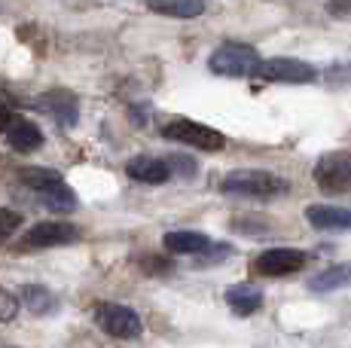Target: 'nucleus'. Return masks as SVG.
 I'll return each instance as SVG.
<instances>
[{"label":"nucleus","mask_w":351,"mask_h":348,"mask_svg":"<svg viewBox=\"0 0 351 348\" xmlns=\"http://www.w3.org/2000/svg\"><path fill=\"white\" fill-rule=\"evenodd\" d=\"M165 165L171 169V174H174V169H180V174H186V177H193L195 174V162L193 159H186V156H168Z\"/></svg>","instance_id":"4be33fe9"},{"label":"nucleus","mask_w":351,"mask_h":348,"mask_svg":"<svg viewBox=\"0 0 351 348\" xmlns=\"http://www.w3.org/2000/svg\"><path fill=\"white\" fill-rule=\"evenodd\" d=\"M150 10L171 18H195L205 12V3L202 0H153Z\"/></svg>","instance_id":"f3484780"},{"label":"nucleus","mask_w":351,"mask_h":348,"mask_svg":"<svg viewBox=\"0 0 351 348\" xmlns=\"http://www.w3.org/2000/svg\"><path fill=\"white\" fill-rule=\"evenodd\" d=\"M263 58L256 55L254 46L247 43H223L211 58H208V68L220 77H254L260 68Z\"/></svg>","instance_id":"f03ea898"},{"label":"nucleus","mask_w":351,"mask_h":348,"mask_svg":"<svg viewBox=\"0 0 351 348\" xmlns=\"http://www.w3.org/2000/svg\"><path fill=\"white\" fill-rule=\"evenodd\" d=\"M95 321L107 336H117V339H134L144 330L141 314L134 309H128V306H119V303H101L95 309Z\"/></svg>","instance_id":"39448f33"},{"label":"nucleus","mask_w":351,"mask_h":348,"mask_svg":"<svg viewBox=\"0 0 351 348\" xmlns=\"http://www.w3.org/2000/svg\"><path fill=\"white\" fill-rule=\"evenodd\" d=\"M22 184L31 186V190H37L40 196L49 190H56V186H62V174L52 171V169H37V165H31V169H22Z\"/></svg>","instance_id":"a211bd4d"},{"label":"nucleus","mask_w":351,"mask_h":348,"mask_svg":"<svg viewBox=\"0 0 351 348\" xmlns=\"http://www.w3.org/2000/svg\"><path fill=\"white\" fill-rule=\"evenodd\" d=\"M302 266H306V253L296 251V247H269V251H263L260 257L254 260V269L269 278L300 272Z\"/></svg>","instance_id":"6e6552de"},{"label":"nucleus","mask_w":351,"mask_h":348,"mask_svg":"<svg viewBox=\"0 0 351 348\" xmlns=\"http://www.w3.org/2000/svg\"><path fill=\"white\" fill-rule=\"evenodd\" d=\"M22 303L34 314H52L58 309V297L43 284H25L22 287Z\"/></svg>","instance_id":"dca6fc26"},{"label":"nucleus","mask_w":351,"mask_h":348,"mask_svg":"<svg viewBox=\"0 0 351 348\" xmlns=\"http://www.w3.org/2000/svg\"><path fill=\"white\" fill-rule=\"evenodd\" d=\"M306 220L315 229H351V211L336 205H308Z\"/></svg>","instance_id":"9b49d317"},{"label":"nucleus","mask_w":351,"mask_h":348,"mask_svg":"<svg viewBox=\"0 0 351 348\" xmlns=\"http://www.w3.org/2000/svg\"><path fill=\"white\" fill-rule=\"evenodd\" d=\"M22 226V214L19 211H10V208H0V245L10 242L12 232Z\"/></svg>","instance_id":"aec40b11"},{"label":"nucleus","mask_w":351,"mask_h":348,"mask_svg":"<svg viewBox=\"0 0 351 348\" xmlns=\"http://www.w3.org/2000/svg\"><path fill=\"white\" fill-rule=\"evenodd\" d=\"M43 205L49 211H58V214H67V211H73L77 208V196H73V190L67 184L62 186H56V190H49V192H43Z\"/></svg>","instance_id":"6ab92c4d"},{"label":"nucleus","mask_w":351,"mask_h":348,"mask_svg":"<svg viewBox=\"0 0 351 348\" xmlns=\"http://www.w3.org/2000/svg\"><path fill=\"white\" fill-rule=\"evenodd\" d=\"M226 306L232 309L235 314H241V318H247V314L260 312L263 306V293L256 290L254 284H232L226 290Z\"/></svg>","instance_id":"4468645a"},{"label":"nucleus","mask_w":351,"mask_h":348,"mask_svg":"<svg viewBox=\"0 0 351 348\" xmlns=\"http://www.w3.org/2000/svg\"><path fill=\"white\" fill-rule=\"evenodd\" d=\"M80 238V229L67 220H46V223L31 226L22 236L25 251H43V247H58V245H71Z\"/></svg>","instance_id":"423d86ee"},{"label":"nucleus","mask_w":351,"mask_h":348,"mask_svg":"<svg viewBox=\"0 0 351 348\" xmlns=\"http://www.w3.org/2000/svg\"><path fill=\"white\" fill-rule=\"evenodd\" d=\"M125 174L132 180H141V184H165L171 177V169L165 165V159H153V156H134L132 162L125 165Z\"/></svg>","instance_id":"9d476101"},{"label":"nucleus","mask_w":351,"mask_h":348,"mask_svg":"<svg viewBox=\"0 0 351 348\" xmlns=\"http://www.w3.org/2000/svg\"><path fill=\"white\" fill-rule=\"evenodd\" d=\"M312 177L324 192H351V150L324 153L315 162Z\"/></svg>","instance_id":"7ed1b4c3"},{"label":"nucleus","mask_w":351,"mask_h":348,"mask_svg":"<svg viewBox=\"0 0 351 348\" xmlns=\"http://www.w3.org/2000/svg\"><path fill=\"white\" fill-rule=\"evenodd\" d=\"M220 190L226 196H245V199H275L281 192L290 190V184L285 177L272 171H263V169H241V171H232L223 177Z\"/></svg>","instance_id":"f257e3e1"},{"label":"nucleus","mask_w":351,"mask_h":348,"mask_svg":"<svg viewBox=\"0 0 351 348\" xmlns=\"http://www.w3.org/2000/svg\"><path fill=\"white\" fill-rule=\"evenodd\" d=\"M40 110L49 113L52 119H58V125H73L80 119V101L73 92L67 89H52L40 98Z\"/></svg>","instance_id":"1a4fd4ad"},{"label":"nucleus","mask_w":351,"mask_h":348,"mask_svg":"<svg viewBox=\"0 0 351 348\" xmlns=\"http://www.w3.org/2000/svg\"><path fill=\"white\" fill-rule=\"evenodd\" d=\"M162 135L168 140H178L184 147H195V150H223L226 147V138L220 135L217 129H208L202 123H193V119H171V123L162 129Z\"/></svg>","instance_id":"20e7f679"},{"label":"nucleus","mask_w":351,"mask_h":348,"mask_svg":"<svg viewBox=\"0 0 351 348\" xmlns=\"http://www.w3.org/2000/svg\"><path fill=\"white\" fill-rule=\"evenodd\" d=\"M10 125H12V116H10V110H6V107L0 104V132H10Z\"/></svg>","instance_id":"b1692460"},{"label":"nucleus","mask_w":351,"mask_h":348,"mask_svg":"<svg viewBox=\"0 0 351 348\" xmlns=\"http://www.w3.org/2000/svg\"><path fill=\"white\" fill-rule=\"evenodd\" d=\"M330 16H351V3H330Z\"/></svg>","instance_id":"5701e85b"},{"label":"nucleus","mask_w":351,"mask_h":348,"mask_svg":"<svg viewBox=\"0 0 351 348\" xmlns=\"http://www.w3.org/2000/svg\"><path fill=\"white\" fill-rule=\"evenodd\" d=\"M19 312V299L16 293H10L6 287H0V324H6V321H12Z\"/></svg>","instance_id":"412c9836"},{"label":"nucleus","mask_w":351,"mask_h":348,"mask_svg":"<svg viewBox=\"0 0 351 348\" xmlns=\"http://www.w3.org/2000/svg\"><path fill=\"white\" fill-rule=\"evenodd\" d=\"M6 138H10L12 150H19V153H31V150H40V147H43V132H40L31 119H22V116L12 119Z\"/></svg>","instance_id":"f8f14e48"},{"label":"nucleus","mask_w":351,"mask_h":348,"mask_svg":"<svg viewBox=\"0 0 351 348\" xmlns=\"http://www.w3.org/2000/svg\"><path fill=\"white\" fill-rule=\"evenodd\" d=\"M162 245H165L171 253H208L214 242L208 236H202V232L180 229V232H165Z\"/></svg>","instance_id":"ddd939ff"},{"label":"nucleus","mask_w":351,"mask_h":348,"mask_svg":"<svg viewBox=\"0 0 351 348\" xmlns=\"http://www.w3.org/2000/svg\"><path fill=\"white\" fill-rule=\"evenodd\" d=\"M351 284V263H336L330 269H321L318 275L308 281V290L315 293H330V290H339V287Z\"/></svg>","instance_id":"2eb2a0df"},{"label":"nucleus","mask_w":351,"mask_h":348,"mask_svg":"<svg viewBox=\"0 0 351 348\" xmlns=\"http://www.w3.org/2000/svg\"><path fill=\"white\" fill-rule=\"evenodd\" d=\"M254 77L269 79V83H315L318 79V71L312 64L300 62V58H266L260 62Z\"/></svg>","instance_id":"0eeeda50"}]
</instances>
